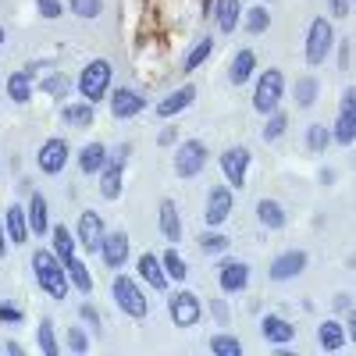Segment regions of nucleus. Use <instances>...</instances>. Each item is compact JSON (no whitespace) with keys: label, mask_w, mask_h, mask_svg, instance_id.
Returning a JSON list of instances; mask_svg holds the SVG:
<instances>
[{"label":"nucleus","mask_w":356,"mask_h":356,"mask_svg":"<svg viewBox=\"0 0 356 356\" xmlns=\"http://www.w3.org/2000/svg\"><path fill=\"white\" fill-rule=\"evenodd\" d=\"M4 228H8V239H11L15 246H25L29 239H33V225H29L25 203H8V211H4Z\"/></svg>","instance_id":"nucleus-26"},{"label":"nucleus","mask_w":356,"mask_h":356,"mask_svg":"<svg viewBox=\"0 0 356 356\" xmlns=\"http://www.w3.org/2000/svg\"><path fill=\"white\" fill-rule=\"evenodd\" d=\"M168 317H171L175 328L189 332V328H196V324L203 321V300L196 292H189V289H178V292L168 296Z\"/></svg>","instance_id":"nucleus-7"},{"label":"nucleus","mask_w":356,"mask_h":356,"mask_svg":"<svg viewBox=\"0 0 356 356\" xmlns=\"http://www.w3.org/2000/svg\"><path fill=\"white\" fill-rule=\"evenodd\" d=\"M29 267H33V278L40 285L43 296H50V300H68V292H72V282H68V267L65 260L57 257L50 246H36L33 257H29Z\"/></svg>","instance_id":"nucleus-1"},{"label":"nucleus","mask_w":356,"mask_h":356,"mask_svg":"<svg viewBox=\"0 0 356 356\" xmlns=\"http://www.w3.org/2000/svg\"><path fill=\"white\" fill-rule=\"evenodd\" d=\"M353 164H356V157H353Z\"/></svg>","instance_id":"nucleus-58"},{"label":"nucleus","mask_w":356,"mask_h":356,"mask_svg":"<svg viewBox=\"0 0 356 356\" xmlns=\"http://www.w3.org/2000/svg\"><path fill=\"white\" fill-rule=\"evenodd\" d=\"M79 321L86 324L89 332H97V335H104V317H100V310H97L93 303H89V300H86V303H79Z\"/></svg>","instance_id":"nucleus-45"},{"label":"nucleus","mask_w":356,"mask_h":356,"mask_svg":"<svg viewBox=\"0 0 356 356\" xmlns=\"http://www.w3.org/2000/svg\"><path fill=\"white\" fill-rule=\"evenodd\" d=\"M161 260H164V271H168V278L171 282H178V285H186V278H189V260L178 253V246H168L164 253H161Z\"/></svg>","instance_id":"nucleus-39"},{"label":"nucleus","mask_w":356,"mask_h":356,"mask_svg":"<svg viewBox=\"0 0 356 356\" xmlns=\"http://www.w3.org/2000/svg\"><path fill=\"white\" fill-rule=\"evenodd\" d=\"M353 4H356V0H353Z\"/></svg>","instance_id":"nucleus-59"},{"label":"nucleus","mask_w":356,"mask_h":356,"mask_svg":"<svg viewBox=\"0 0 356 356\" xmlns=\"http://www.w3.org/2000/svg\"><path fill=\"white\" fill-rule=\"evenodd\" d=\"M25 211H29V225H33V235L36 239H50V200L40 193V189H33L29 193V203H25Z\"/></svg>","instance_id":"nucleus-25"},{"label":"nucleus","mask_w":356,"mask_h":356,"mask_svg":"<svg viewBox=\"0 0 356 356\" xmlns=\"http://www.w3.org/2000/svg\"><path fill=\"white\" fill-rule=\"evenodd\" d=\"M332 307H335V310H349V307H353V296H349V292H339L335 300H332Z\"/></svg>","instance_id":"nucleus-54"},{"label":"nucleus","mask_w":356,"mask_h":356,"mask_svg":"<svg viewBox=\"0 0 356 356\" xmlns=\"http://www.w3.org/2000/svg\"><path fill=\"white\" fill-rule=\"evenodd\" d=\"M8 250H11V239H8V228H4V214H0V260L8 257Z\"/></svg>","instance_id":"nucleus-51"},{"label":"nucleus","mask_w":356,"mask_h":356,"mask_svg":"<svg viewBox=\"0 0 356 356\" xmlns=\"http://www.w3.org/2000/svg\"><path fill=\"white\" fill-rule=\"evenodd\" d=\"M253 79H257V50H253V47L235 50L232 65H228V86L243 89V86H250Z\"/></svg>","instance_id":"nucleus-21"},{"label":"nucleus","mask_w":356,"mask_h":356,"mask_svg":"<svg viewBox=\"0 0 356 356\" xmlns=\"http://www.w3.org/2000/svg\"><path fill=\"white\" fill-rule=\"evenodd\" d=\"M4 93L15 107H25V104H33V93H36V75L29 72V68H18L4 79Z\"/></svg>","instance_id":"nucleus-22"},{"label":"nucleus","mask_w":356,"mask_h":356,"mask_svg":"<svg viewBox=\"0 0 356 356\" xmlns=\"http://www.w3.org/2000/svg\"><path fill=\"white\" fill-rule=\"evenodd\" d=\"M346 335H349V342L356 346V307H349V317H346Z\"/></svg>","instance_id":"nucleus-52"},{"label":"nucleus","mask_w":356,"mask_h":356,"mask_svg":"<svg viewBox=\"0 0 356 356\" xmlns=\"http://www.w3.org/2000/svg\"><path fill=\"white\" fill-rule=\"evenodd\" d=\"M22 321H25V310L18 303L0 300V324H22Z\"/></svg>","instance_id":"nucleus-47"},{"label":"nucleus","mask_w":356,"mask_h":356,"mask_svg":"<svg viewBox=\"0 0 356 356\" xmlns=\"http://www.w3.org/2000/svg\"><path fill=\"white\" fill-rule=\"evenodd\" d=\"M285 129H289V114L278 107L275 114H267V122H264V129H260V139L271 146V143H282L285 139Z\"/></svg>","instance_id":"nucleus-40"},{"label":"nucleus","mask_w":356,"mask_h":356,"mask_svg":"<svg viewBox=\"0 0 356 356\" xmlns=\"http://www.w3.org/2000/svg\"><path fill=\"white\" fill-rule=\"evenodd\" d=\"M65 349H68V353H75V356H86L89 349H93V342H89L86 324H82V321H79V324H72V328L65 332Z\"/></svg>","instance_id":"nucleus-43"},{"label":"nucleus","mask_w":356,"mask_h":356,"mask_svg":"<svg viewBox=\"0 0 356 356\" xmlns=\"http://www.w3.org/2000/svg\"><path fill=\"white\" fill-rule=\"evenodd\" d=\"M321 97V79L317 75H300L292 86V104L300 107V111H310Z\"/></svg>","instance_id":"nucleus-31"},{"label":"nucleus","mask_w":356,"mask_h":356,"mask_svg":"<svg viewBox=\"0 0 356 356\" xmlns=\"http://www.w3.org/2000/svg\"><path fill=\"white\" fill-rule=\"evenodd\" d=\"M221 175H225V182L232 189H246V178H250V164H253V154H250V146H225L221 157Z\"/></svg>","instance_id":"nucleus-9"},{"label":"nucleus","mask_w":356,"mask_h":356,"mask_svg":"<svg viewBox=\"0 0 356 356\" xmlns=\"http://www.w3.org/2000/svg\"><path fill=\"white\" fill-rule=\"evenodd\" d=\"M61 122L72 132H89L97 125V104H89V100H65L61 104Z\"/></svg>","instance_id":"nucleus-18"},{"label":"nucleus","mask_w":356,"mask_h":356,"mask_svg":"<svg viewBox=\"0 0 356 356\" xmlns=\"http://www.w3.org/2000/svg\"><path fill=\"white\" fill-rule=\"evenodd\" d=\"M303 143H307V150H310L314 157H321V154H328V146H332L335 139H332V129L324 125V122H314V125H307Z\"/></svg>","instance_id":"nucleus-37"},{"label":"nucleus","mask_w":356,"mask_h":356,"mask_svg":"<svg viewBox=\"0 0 356 356\" xmlns=\"http://www.w3.org/2000/svg\"><path fill=\"white\" fill-rule=\"evenodd\" d=\"M257 221H260V228H267V232H282V228L289 225L285 203L275 200V196H260V200H257Z\"/></svg>","instance_id":"nucleus-27"},{"label":"nucleus","mask_w":356,"mask_h":356,"mask_svg":"<svg viewBox=\"0 0 356 356\" xmlns=\"http://www.w3.org/2000/svg\"><path fill=\"white\" fill-rule=\"evenodd\" d=\"M157 228L164 235V243L168 246H178L182 243V214H178V203L171 196H164L157 203Z\"/></svg>","instance_id":"nucleus-19"},{"label":"nucleus","mask_w":356,"mask_h":356,"mask_svg":"<svg viewBox=\"0 0 356 356\" xmlns=\"http://www.w3.org/2000/svg\"><path fill=\"white\" fill-rule=\"evenodd\" d=\"M36 11L43 22H57V18H65V4L61 0H36Z\"/></svg>","instance_id":"nucleus-46"},{"label":"nucleus","mask_w":356,"mask_h":356,"mask_svg":"<svg viewBox=\"0 0 356 356\" xmlns=\"http://www.w3.org/2000/svg\"><path fill=\"white\" fill-rule=\"evenodd\" d=\"M100 260L107 271H122V267L132 260V239H129V232L122 228H114L104 235V243H100Z\"/></svg>","instance_id":"nucleus-15"},{"label":"nucleus","mask_w":356,"mask_h":356,"mask_svg":"<svg viewBox=\"0 0 356 356\" xmlns=\"http://www.w3.org/2000/svg\"><path fill=\"white\" fill-rule=\"evenodd\" d=\"M335 25H332V15H317L310 25H307V40H303V61L310 68H321L324 61L332 57L335 50Z\"/></svg>","instance_id":"nucleus-4"},{"label":"nucleus","mask_w":356,"mask_h":356,"mask_svg":"<svg viewBox=\"0 0 356 356\" xmlns=\"http://www.w3.org/2000/svg\"><path fill=\"white\" fill-rule=\"evenodd\" d=\"M107 161H111V146H107V143H100V139L86 143L82 150H79V157H75L79 175H86V178H97V175L104 171V164H107Z\"/></svg>","instance_id":"nucleus-23"},{"label":"nucleus","mask_w":356,"mask_h":356,"mask_svg":"<svg viewBox=\"0 0 356 356\" xmlns=\"http://www.w3.org/2000/svg\"><path fill=\"white\" fill-rule=\"evenodd\" d=\"M36 89H40L43 97L65 104V100L72 97V75H68V72H47V75L36 82Z\"/></svg>","instance_id":"nucleus-30"},{"label":"nucleus","mask_w":356,"mask_h":356,"mask_svg":"<svg viewBox=\"0 0 356 356\" xmlns=\"http://www.w3.org/2000/svg\"><path fill=\"white\" fill-rule=\"evenodd\" d=\"M68 11H72L79 22H93V18H100V11H104V0H68Z\"/></svg>","instance_id":"nucleus-44"},{"label":"nucleus","mask_w":356,"mask_h":356,"mask_svg":"<svg viewBox=\"0 0 356 356\" xmlns=\"http://www.w3.org/2000/svg\"><path fill=\"white\" fill-rule=\"evenodd\" d=\"M4 353H8V356H25V346L15 342V339H8V342H4Z\"/></svg>","instance_id":"nucleus-55"},{"label":"nucleus","mask_w":356,"mask_h":356,"mask_svg":"<svg viewBox=\"0 0 356 356\" xmlns=\"http://www.w3.org/2000/svg\"><path fill=\"white\" fill-rule=\"evenodd\" d=\"M339 65H342V72H349V40H342V47H339Z\"/></svg>","instance_id":"nucleus-56"},{"label":"nucleus","mask_w":356,"mask_h":356,"mask_svg":"<svg viewBox=\"0 0 356 356\" xmlns=\"http://www.w3.org/2000/svg\"><path fill=\"white\" fill-rule=\"evenodd\" d=\"M125 161H118V157H111L107 164H104V171L97 175L100 178V196L107 200V203H114V200H122V189H125Z\"/></svg>","instance_id":"nucleus-24"},{"label":"nucleus","mask_w":356,"mask_h":356,"mask_svg":"<svg viewBox=\"0 0 356 356\" xmlns=\"http://www.w3.org/2000/svg\"><path fill=\"white\" fill-rule=\"evenodd\" d=\"M111 300H114V307L122 310L129 321H146V314H150L146 289H143V282L132 278V275H122V271H118V275L111 278Z\"/></svg>","instance_id":"nucleus-3"},{"label":"nucleus","mask_w":356,"mask_h":356,"mask_svg":"<svg viewBox=\"0 0 356 356\" xmlns=\"http://www.w3.org/2000/svg\"><path fill=\"white\" fill-rule=\"evenodd\" d=\"M282 100H285V72L282 68L260 72L257 82H253V111L267 118L282 107Z\"/></svg>","instance_id":"nucleus-5"},{"label":"nucleus","mask_w":356,"mask_h":356,"mask_svg":"<svg viewBox=\"0 0 356 356\" xmlns=\"http://www.w3.org/2000/svg\"><path fill=\"white\" fill-rule=\"evenodd\" d=\"M75 89H79V97L89 100V104L107 100L111 89H114V65L107 61V57H93V61H86L79 79H75Z\"/></svg>","instance_id":"nucleus-2"},{"label":"nucleus","mask_w":356,"mask_h":356,"mask_svg":"<svg viewBox=\"0 0 356 356\" xmlns=\"http://www.w3.org/2000/svg\"><path fill=\"white\" fill-rule=\"evenodd\" d=\"M332 139L339 146H353L356 143V107H339V118L332 125Z\"/></svg>","instance_id":"nucleus-34"},{"label":"nucleus","mask_w":356,"mask_h":356,"mask_svg":"<svg viewBox=\"0 0 356 356\" xmlns=\"http://www.w3.org/2000/svg\"><path fill=\"white\" fill-rule=\"evenodd\" d=\"M214 54V36H200L193 47H189V54L182 57V72L189 75V72H196L200 65H207V57Z\"/></svg>","instance_id":"nucleus-38"},{"label":"nucleus","mask_w":356,"mask_h":356,"mask_svg":"<svg viewBox=\"0 0 356 356\" xmlns=\"http://www.w3.org/2000/svg\"><path fill=\"white\" fill-rule=\"evenodd\" d=\"M211 314L218 321V328H228V324H232V314H228V303L225 300H211Z\"/></svg>","instance_id":"nucleus-48"},{"label":"nucleus","mask_w":356,"mask_h":356,"mask_svg":"<svg viewBox=\"0 0 356 356\" xmlns=\"http://www.w3.org/2000/svg\"><path fill=\"white\" fill-rule=\"evenodd\" d=\"M339 107H356V86H346V89H342Z\"/></svg>","instance_id":"nucleus-53"},{"label":"nucleus","mask_w":356,"mask_h":356,"mask_svg":"<svg viewBox=\"0 0 356 356\" xmlns=\"http://www.w3.org/2000/svg\"><path fill=\"white\" fill-rule=\"evenodd\" d=\"M307 267H310V253L307 250H285V253H278L271 264H267V278H271L275 285H285L292 278H300Z\"/></svg>","instance_id":"nucleus-14"},{"label":"nucleus","mask_w":356,"mask_h":356,"mask_svg":"<svg viewBox=\"0 0 356 356\" xmlns=\"http://www.w3.org/2000/svg\"><path fill=\"white\" fill-rule=\"evenodd\" d=\"M193 104H196V86H193V82H186V86L171 89L168 97H161V100L154 104V114H157V118H175V114L189 111Z\"/></svg>","instance_id":"nucleus-20"},{"label":"nucleus","mask_w":356,"mask_h":356,"mask_svg":"<svg viewBox=\"0 0 356 356\" xmlns=\"http://www.w3.org/2000/svg\"><path fill=\"white\" fill-rule=\"evenodd\" d=\"M68 161H72V146L65 136H50L36 146V168L43 175H61L68 168Z\"/></svg>","instance_id":"nucleus-11"},{"label":"nucleus","mask_w":356,"mask_h":356,"mask_svg":"<svg viewBox=\"0 0 356 356\" xmlns=\"http://www.w3.org/2000/svg\"><path fill=\"white\" fill-rule=\"evenodd\" d=\"M353 11V0H328V15L332 18H349Z\"/></svg>","instance_id":"nucleus-49"},{"label":"nucleus","mask_w":356,"mask_h":356,"mask_svg":"<svg viewBox=\"0 0 356 356\" xmlns=\"http://www.w3.org/2000/svg\"><path fill=\"white\" fill-rule=\"evenodd\" d=\"M260 339L271 349L289 346V342H296V324L289 317H282V314H264L260 317Z\"/></svg>","instance_id":"nucleus-17"},{"label":"nucleus","mask_w":356,"mask_h":356,"mask_svg":"<svg viewBox=\"0 0 356 356\" xmlns=\"http://www.w3.org/2000/svg\"><path fill=\"white\" fill-rule=\"evenodd\" d=\"M317 346L324 353H339L349 346V335H346V321H335V317H324L317 324Z\"/></svg>","instance_id":"nucleus-28"},{"label":"nucleus","mask_w":356,"mask_h":356,"mask_svg":"<svg viewBox=\"0 0 356 356\" xmlns=\"http://www.w3.org/2000/svg\"><path fill=\"white\" fill-rule=\"evenodd\" d=\"M218 289L225 292V296H243L246 289H250V278H253V267L246 264V260H218Z\"/></svg>","instance_id":"nucleus-13"},{"label":"nucleus","mask_w":356,"mask_h":356,"mask_svg":"<svg viewBox=\"0 0 356 356\" xmlns=\"http://www.w3.org/2000/svg\"><path fill=\"white\" fill-rule=\"evenodd\" d=\"M107 235V221L100 211H93V207H86V211L79 214L75 221V239H79V250L82 253H100V243Z\"/></svg>","instance_id":"nucleus-10"},{"label":"nucleus","mask_w":356,"mask_h":356,"mask_svg":"<svg viewBox=\"0 0 356 356\" xmlns=\"http://www.w3.org/2000/svg\"><path fill=\"white\" fill-rule=\"evenodd\" d=\"M4 43H8V29L0 25V54H4Z\"/></svg>","instance_id":"nucleus-57"},{"label":"nucleus","mask_w":356,"mask_h":356,"mask_svg":"<svg viewBox=\"0 0 356 356\" xmlns=\"http://www.w3.org/2000/svg\"><path fill=\"white\" fill-rule=\"evenodd\" d=\"M207 349L214 356H243V339H235L232 332H218V335H211Z\"/></svg>","instance_id":"nucleus-42"},{"label":"nucleus","mask_w":356,"mask_h":356,"mask_svg":"<svg viewBox=\"0 0 356 356\" xmlns=\"http://www.w3.org/2000/svg\"><path fill=\"white\" fill-rule=\"evenodd\" d=\"M271 11H267V4H253L243 11V33L246 36H264L267 29H271Z\"/></svg>","instance_id":"nucleus-35"},{"label":"nucleus","mask_w":356,"mask_h":356,"mask_svg":"<svg viewBox=\"0 0 356 356\" xmlns=\"http://www.w3.org/2000/svg\"><path fill=\"white\" fill-rule=\"evenodd\" d=\"M207 161H211V150H207L203 139H178L171 154V171L178 178H196L207 168Z\"/></svg>","instance_id":"nucleus-6"},{"label":"nucleus","mask_w":356,"mask_h":356,"mask_svg":"<svg viewBox=\"0 0 356 356\" xmlns=\"http://www.w3.org/2000/svg\"><path fill=\"white\" fill-rule=\"evenodd\" d=\"M50 250L61 257L65 264H68L72 257H79V239H75V232H72L68 225H54V228H50Z\"/></svg>","instance_id":"nucleus-32"},{"label":"nucleus","mask_w":356,"mask_h":356,"mask_svg":"<svg viewBox=\"0 0 356 356\" xmlns=\"http://www.w3.org/2000/svg\"><path fill=\"white\" fill-rule=\"evenodd\" d=\"M235 189L225 182V186H211L207 189V200H203V225H211V228H221L232 211H235Z\"/></svg>","instance_id":"nucleus-12"},{"label":"nucleus","mask_w":356,"mask_h":356,"mask_svg":"<svg viewBox=\"0 0 356 356\" xmlns=\"http://www.w3.org/2000/svg\"><path fill=\"white\" fill-rule=\"evenodd\" d=\"M196 246H200L203 257H225L228 246H232V239H228L221 228H211V225H207V228L196 235Z\"/></svg>","instance_id":"nucleus-33"},{"label":"nucleus","mask_w":356,"mask_h":356,"mask_svg":"<svg viewBox=\"0 0 356 356\" xmlns=\"http://www.w3.org/2000/svg\"><path fill=\"white\" fill-rule=\"evenodd\" d=\"M36 346L43 349V356H57V353H61V342H57V332H54L50 317H40V324H36Z\"/></svg>","instance_id":"nucleus-41"},{"label":"nucleus","mask_w":356,"mask_h":356,"mask_svg":"<svg viewBox=\"0 0 356 356\" xmlns=\"http://www.w3.org/2000/svg\"><path fill=\"white\" fill-rule=\"evenodd\" d=\"M178 139H182V136H178V129H175V125H168V129H161V132H157V146H178Z\"/></svg>","instance_id":"nucleus-50"},{"label":"nucleus","mask_w":356,"mask_h":356,"mask_svg":"<svg viewBox=\"0 0 356 356\" xmlns=\"http://www.w3.org/2000/svg\"><path fill=\"white\" fill-rule=\"evenodd\" d=\"M214 25L221 36H232L243 25V0H214Z\"/></svg>","instance_id":"nucleus-29"},{"label":"nucleus","mask_w":356,"mask_h":356,"mask_svg":"<svg viewBox=\"0 0 356 356\" xmlns=\"http://www.w3.org/2000/svg\"><path fill=\"white\" fill-rule=\"evenodd\" d=\"M65 267H68V282H72V289H75L79 296L93 292V275H89V264H86L82 257H72Z\"/></svg>","instance_id":"nucleus-36"},{"label":"nucleus","mask_w":356,"mask_h":356,"mask_svg":"<svg viewBox=\"0 0 356 356\" xmlns=\"http://www.w3.org/2000/svg\"><path fill=\"white\" fill-rule=\"evenodd\" d=\"M146 107H150V100L132 86H114L111 97H107V111H111L114 122H132V118H139Z\"/></svg>","instance_id":"nucleus-8"},{"label":"nucleus","mask_w":356,"mask_h":356,"mask_svg":"<svg viewBox=\"0 0 356 356\" xmlns=\"http://www.w3.org/2000/svg\"><path fill=\"white\" fill-rule=\"evenodd\" d=\"M136 278H139L146 289H154V292H168V289H171V278H168V271H164V260H161V253H154V250H146V253L136 257Z\"/></svg>","instance_id":"nucleus-16"}]
</instances>
